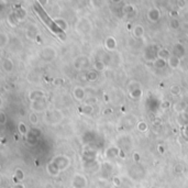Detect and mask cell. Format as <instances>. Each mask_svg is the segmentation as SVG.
<instances>
[{
	"mask_svg": "<svg viewBox=\"0 0 188 188\" xmlns=\"http://www.w3.org/2000/svg\"><path fill=\"white\" fill-rule=\"evenodd\" d=\"M76 92L78 94V89L76 90ZM83 97H84V91H83V90L81 89V90H79V95L77 96V99H83Z\"/></svg>",
	"mask_w": 188,
	"mask_h": 188,
	"instance_id": "1",
	"label": "cell"
},
{
	"mask_svg": "<svg viewBox=\"0 0 188 188\" xmlns=\"http://www.w3.org/2000/svg\"><path fill=\"white\" fill-rule=\"evenodd\" d=\"M31 122H32V123H36V122H38V117H36V115H31Z\"/></svg>",
	"mask_w": 188,
	"mask_h": 188,
	"instance_id": "2",
	"label": "cell"
}]
</instances>
